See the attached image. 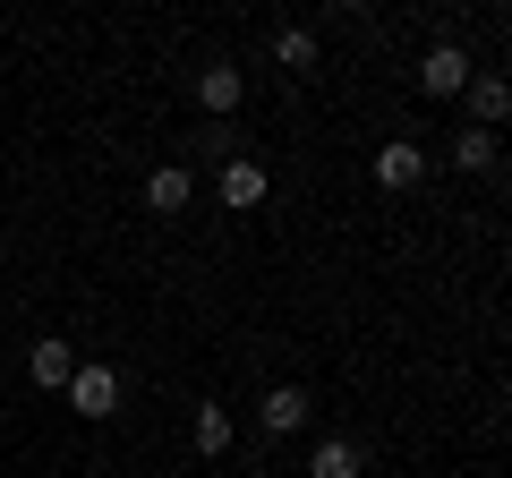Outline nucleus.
Returning a JSON list of instances; mask_svg holds the SVG:
<instances>
[{"mask_svg": "<svg viewBox=\"0 0 512 478\" xmlns=\"http://www.w3.org/2000/svg\"><path fill=\"white\" fill-rule=\"evenodd\" d=\"M470 52H461V43H427V52H419V94H461V86H470Z\"/></svg>", "mask_w": 512, "mask_h": 478, "instance_id": "obj_2", "label": "nucleus"}, {"mask_svg": "<svg viewBox=\"0 0 512 478\" xmlns=\"http://www.w3.org/2000/svg\"><path fill=\"white\" fill-rule=\"evenodd\" d=\"M419 180H427L419 137H393V146H376V188H384V197H410Z\"/></svg>", "mask_w": 512, "mask_h": 478, "instance_id": "obj_1", "label": "nucleus"}, {"mask_svg": "<svg viewBox=\"0 0 512 478\" xmlns=\"http://www.w3.org/2000/svg\"><path fill=\"white\" fill-rule=\"evenodd\" d=\"M26 376H35L43 393H60V385L77 376V342H60V333H43V342L26 350Z\"/></svg>", "mask_w": 512, "mask_h": 478, "instance_id": "obj_5", "label": "nucleus"}, {"mask_svg": "<svg viewBox=\"0 0 512 478\" xmlns=\"http://www.w3.org/2000/svg\"><path fill=\"white\" fill-rule=\"evenodd\" d=\"M222 205H231V214H256V205H265V163L231 154V163H222Z\"/></svg>", "mask_w": 512, "mask_h": 478, "instance_id": "obj_6", "label": "nucleus"}, {"mask_svg": "<svg viewBox=\"0 0 512 478\" xmlns=\"http://www.w3.org/2000/svg\"><path fill=\"white\" fill-rule=\"evenodd\" d=\"M470 111H478V129H504V111H512V94H504V77H470Z\"/></svg>", "mask_w": 512, "mask_h": 478, "instance_id": "obj_10", "label": "nucleus"}, {"mask_svg": "<svg viewBox=\"0 0 512 478\" xmlns=\"http://www.w3.org/2000/svg\"><path fill=\"white\" fill-rule=\"evenodd\" d=\"M197 453L205 461L231 453V410H222V402H197Z\"/></svg>", "mask_w": 512, "mask_h": 478, "instance_id": "obj_11", "label": "nucleus"}, {"mask_svg": "<svg viewBox=\"0 0 512 478\" xmlns=\"http://www.w3.org/2000/svg\"><path fill=\"white\" fill-rule=\"evenodd\" d=\"M308 478H359V444H350V436H325V444L308 453Z\"/></svg>", "mask_w": 512, "mask_h": 478, "instance_id": "obj_9", "label": "nucleus"}, {"mask_svg": "<svg viewBox=\"0 0 512 478\" xmlns=\"http://www.w3.org/2000/svg\"><path fill=\"white\" fill-rule=\"evenodd\" d=\"M453 163H461V171H495V137H487V129L453 137Z\"/></svg>", "mask_w": 512, "mask_h": 478, "instance_id": "obj_13", "label": "nucleus"}, {"mask_svg": "<svg viewBox=\"0 0 512 478\" xmlns=\"http://www.w3.org/2000/svg\"><path fill=\"white\" fill-rule=\"evenodd\" d=\"M60 393H69L77 419H111V402H120V376H111V368H77Z\"/></svg>", "mask_w": 512, "mask_h": 478, "instance_id": "obj_4", "label": "nucleus"}, {"mask_svg": "<svg viewBox=\"0 0 512 478\" xmlns=\"http://www.w3.org/2000/svg\"><path fill=\"white\" fill-rule=\"evenodd\" d=\"M239 94H248L239 60H205V69H197V103L214 111V120H231V111H239Z\"/></svg>", "mask_w": 512, "mask_h": 478, "instance_id": "obj_3", "label": "nucleus"}, {"mask_svg": "<svg viewBox=\"0 0 512 478\" xmlns=\"http://www.w3.org/2000/svg\"><path fill=\"white\" fill-rule=\"evenodd\" d=\"M188 197H197V180H188V163H163V171L146 180V205H154V214H188Z\"/></svg>", "mask_w": 512, "mask_h": 478, "instance_id": "obj_8", "label": "nucleus"}, {"mask_svg": "<svg viewBox=\"0 0 512 478\" xmlns=\"http://www.w3.org/2000/svg\"><path fill=\"white\" fill-rule=\"evenodd\" d=\"M256 419H265V436H299V427H308V393H299V385H274L265 402H256Z\"/></svg>", "mask_w": 512, "mask_h": 478, "instance_id": "obj_7", "label": "nucleus"}, {"mask_svg": "<svg viewBox=\"0 0 512 478\" xmlns=\"http://www.w3.org/2000/svg\"><path fill=\"white\" fill-rule=\"evenodd\" d=\"M274 69H316V35L308 26H282L274 35Z\"/></svg>", "mask_w": 512, "mask_h": 478, "instance_id": "obj_12", "label": "nucleus"}]
</instances>
